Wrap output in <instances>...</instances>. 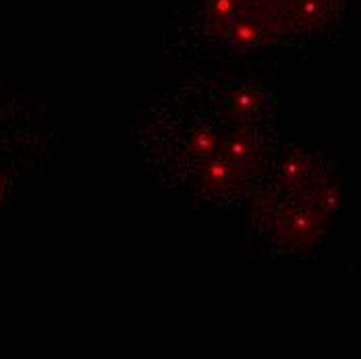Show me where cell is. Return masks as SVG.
Listing matches in <instances>:
<instances>
[{
  "mask_svg": "<svg viewBox=\"0 0 361 359\" xmlns=\"http://www.w3.org/2000/svg\"><path fill=\"white\" fill-rule=\"evenodd\" d=\"M142 116L154 177L193 206H239L276 158L272 87L247 73H204Z\"/></svg>",
  "mask_w": 361,
  "mask_h": 359,
  "instance_id": "6da1fadb",
  "label": "cell"
},
{
  "mask_svg": "<svg viewBox=\"0 0 361 359\" xmlns=\"http://www.w3.org/2000/svg\"><path fill=\"white\" fill-rule=\"evenodd\" d=\"M336 166L322 150L276 154L266 179L247 200L250 237L268 253L314 252L322 245L341 206Z\"/></svg>",
  "mask_w": 361,
  "mask_h": 359,
  "instance_id": "7a4b0ae2",
  "label": "cell"
},
{
  "mask_svg": "<svg viewBox=\"0 0 361 359\" xmlns=\"http://www.w3.org/2000/svg\"><path fill=\"white\" fill-rule=\"evenodd\" d=\"M180 21L183 30H173L171 39L187 37L195 48L187 59L208 63L322 36L332 8L330 0H193Z\"/></svg>",
  "mask_w": 361,
  "mask_h": 359,
  "instance_id": "3957f363",
  "label": "cell"
}]
</instances>
